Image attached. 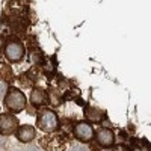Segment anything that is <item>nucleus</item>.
Returning a JSON list of instances; mask_svg holds the SVG:
<instances>
[{"label":"nucleus","instance_id":"nucleus-1","mask_svg":"<svg viewBox=\"0 0 151 151\" xmlns=\"http://www.w3.org/2000/svg\"><path fill=\"white\" fill-rule=\"evenodd\" d=\"M3 106L5 109L9 112V113H20L26 109V104H27V100H26V95L23 94L21 89L15 86H11L8 88V91L3 97Z\"/></svg>","mask_w":151,"mask_h":151},{"label":"nucleus","instance_id":"nucleus-2","mask_svg":"<svg viewBox=\"0 0 151 151\" xmlns=\"http://www.w3.org/2000/svg\"><path fill=\"white\" fill-rule=\"evenodd\" d=\"M59 116L52 109H42L36 115V127L44 133H55L59 129Z\"/></svg>","mask_w":151,"mask_h":151},{"label":"nucleus","instance_id":"nucleus-3","mask_svg":"<svg viewBox=\"0 0 151 151\" xmlns=\"http://www.w3.org/2000/svg\"><path fill=\"white\" fill-rule=\"evenodd\" d=\"M24 55H26V48H24L23 42L18 40H12L5 45V56H6L8 62H11V64H18V62H21Z\"/></svg>","mask_w":151,"mask_h":151},{"label":"nucleus","instance_id":"nucleus-4","mask_svg":"<svg viewBox=\"0 0 151 151\" xmlns=\"http://www.w3.org/2000/svg\"><path fill=\"white\" fill-rule=\"evenodd\" d=\"M94 127H92V124L89 122H86V121H79V122H76L74 124V127H73V134L74 137L77 141L83 142V144H88V142H91L94 139Z\"/></svg>","mask_w":151,"mask_h":151},{"label":"nucleus","instance_id":"nucleus-5","mask_svg":"<svg viewBox=\"0 0 151 151\" xmlns=\"http://www.w3.org/2000/svg\"><path fill=\"white\" fill-rule=\"evenodd\" d=\"M18 127V119L14 113H0V134L2 136H11L14 134Z\"/></svg>","mask_w":151,"mask_h":151},{"label":"nucleus","instance_id":"nucleus-6","mask_svg":"<svg viewBox=\"0 0 151 151\" xmlns=\"http://www.w3.org/2000/svg\"><path fill=\"white\" fill-rule=\"evenodd\" d=\"M14 134L17 136V139L20 142L29 144V142H32L35 139L36 130H35L33 125H30V124H23V125H18V127H17V130H15Z\"/></svg>","mask_w":151,"mask_h":151},{"label":"nucleus","instance_id":"nucleus-7","mask_svg":"<svg viewBox=\"0 0 151 151\" xmlns=\"http://www.w3.org/2000/svg\"><path fill=\"white\" fill-rule=\"evenodd\" d=\"M95 141L98 145H101V147H112L113 144H115V133H113L110 129L107 127H101V129H98L95 133Z\"/></svg>","mask_w":151,"mask_h":151},{"label":"nucleus","instance_id":"nucleus-8","mask_svg":"<svg viewBox=\"0 0 151 151\" xmlns=\"http://www.w3.org/2000/svg\"><path fill=\"white\" fill-rule=\"evenodd\" d=\"M83 113H85L86 121H89V124H100L106 116L104 110L98 109V107H92V106H86Z\"/></svg>","mask_w":151,"mask_h":151},{"label":"nucleus","instance_id":"nucleus-9","mask_svg":"<svg viewBox=\"0 0 151 151\" xmlns=\"http://www.w3.org/2000/svg\"><path fill=\"white\" fill-rule=\"evenodd\" d=\"M30 104L33 107H40L45 103V100H47V91H44L42 88H33V89L30 91Z\"/></svg>","mask_w":151,"mask_h":151},{"label":"nucleus","instance_id":"nucleus-10","mask_svg":"<svg viewBox=\"0 0 151 151\" xmlns=\"http://www.w3.org/2000/svg\"><path fill=\"white\" fill-rule=\"evenodd\" d=\"M47 97H48V101L52 106H59L62 103V95L58 89H55V88H50L47 91Z\"/></svg>","mask_w":151,"mask_h":151},{"label":"nucleus","instance_id":"nucleus-11","mask_svg":"<svg viewBox=\"0 0 151 151\" xmlns=\"http://www.w3.org/2000/svg\"><path fill=\"white\" fill-rule=\"evenodd\" d=\"M0 73H2V74H0V77H2V82H5V83H9L12 79H14V76H12V71H11L8 67L3 68Z\"/></svg>","mask_w":151,"mask_h":151},{"label":"nucleus","instance_id":"nucleus-12","mask_svg":"<svg viewBox=\"0 0 151 151\" xmlns=\"http://www.w3.org/2000/svg\"><path fill=\"white\" fill-rule=\"evenodd\" d=\"M6 91H8V85H6L5 82H2V80H0V100H2V98L5 97Z\"/></svg>","mask_w":151,"mask_h":151},{"label":"nucleus","instance_id":"nucleus-13","mask_svg":"<svg viewBox=\"0 0 151 151\" xmlns=\"http://www.w3.org/2000/svg\"><path fill=\"white\" fill-rule=\"evenodd\" d=\"M100 151H116V148H113V145L112 147H101Z\"/></svg>","mask_w":151,"mask_h":151},{"label":"nucleus","instance_id":"nucleus-14","mask_svg":"<svg viewBox=\"0 0 151 151\" xmlns=\"http://www.w3.org/2000/svg\"><path fill=\"white\" fill-rule=\"evenodd\" d=\"M3 45V40H2V36H0V47Z\"/></svg>","mask_w":151,"mask_h":151}]
</instances>
